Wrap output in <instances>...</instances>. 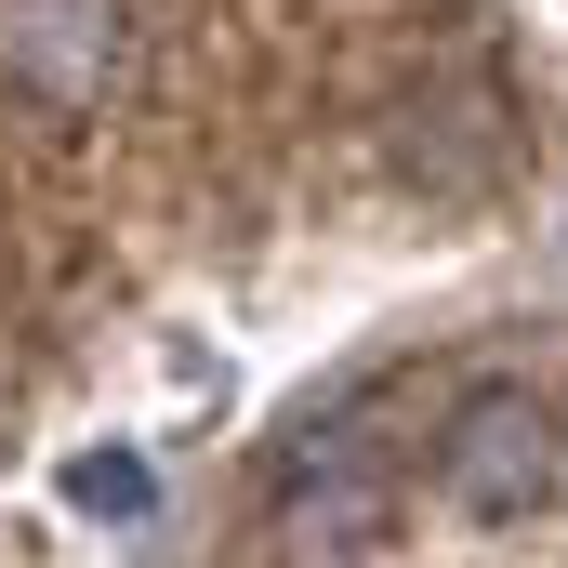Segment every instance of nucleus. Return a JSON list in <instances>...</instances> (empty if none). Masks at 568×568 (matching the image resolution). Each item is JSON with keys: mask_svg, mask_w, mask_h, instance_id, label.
Masks as SVG:
<instances>
[{"mask_svg": "<svg viewBox=\"0 0 568 568\" xmlns=\"http://www.w3.org/2000/svg\"><path fill=\"white\" fill-rule=\"evenodd\" d=\"M449 489H463L476 516L542 503V489H556V410H542V397H516V384L463 397V410H449Z\"/></svg>", "mask_w": 568, "mask_h": 568, "instance_id": "obj_1", "label": "nucleus"}, {"mask_svg": "<svg viewBox=\"0 0 568 568\" xmlns=\"http://www.w3.org/2000/svg\"><path fill=\"white\" fill-rule=\"evenodd\" d=\"M106 40H120V0H0V80L80 106L106 80Z\"/></svg>", "mask_w": 568, "mask_h": 568, "instance_id": "obj_2", "label": "nucleus"}, {"mask_svg": "<svg viewBox=\"0 0 568 568\" xmlns=\"http://www.w3.org/2000/svg\"><path fill=\"white\" fill-rule=\"evenodd\" d=\"M371 529V476H304L291 489V542L317 556V542H357Z\"/></svg>", "mask_w": 568, "mask_h": 568, "instance_id": "obj_3", "label": "nucleus"}, {"mask_svg": "<svg viewBox=\"0 0 568 568\" xmlns=\"http://www.w3.org/2000/svg\"><path fill=\"white\" fill-rule=\"evenodd\" d=\"M80 503H93V516H145V463L133 449H93V463H80Z\"/></svg>", "mask_w": 568, "mask_h": 568, "instance_id": "obj_4", "label": "nucleus"}]
</instances>
